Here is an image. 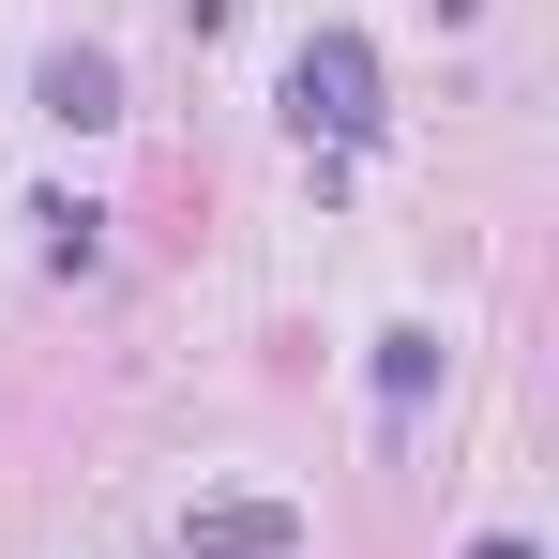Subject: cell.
<instances>
[{"label":"cell","instance_id":"cell-1","mask_svg":"<svg viewBox=\"0 0 559 559\" xmlns=\"http://www.w3.org/2000/svg\"><path fill=\"white\" fill-rule=\"evenodd\" d=\"M287 121L333 136V152L378 136V46H364V31H302V46H287Z\"/></svg>","mask_w":559,"mask_h":559},{"label":"cell","instance_id":"cell-2","mask_svg":"<svg viewBox=\"0 0 559 559\" xmlns=\"http://www.w3.org/2000/svg\"><path fill=\"white\" fill-rule=\"evenodd\" d=\"M31 106H46L61 136H106V121H121V61H106V46H46V61H31Z\"/></svg>","mask_w":559,"mask_h":559},{"label":"cell","instance_id":"cell-3","mask_svg":"<svg viewBox=\"0 0 559 559\" xmlns=\"http://www.w3.org/2000/svg\"><path fill=\"white\" fill-rule=\"evenodd\" d=\"M182 545L197 559H302V514H287V499H197Z\"/></svg>","mask_w":559,"mask_h":559},{"label":"cell","instance_id":"cell-4","mask_svg":"<svg viewBox=\"0 0 559 559\" xmlns=\"http://www.w3.org/2000/svg\"><path fill=\"white\" fill-rule=\"evenodd\" d=\"M424 393H439V333L393 318V333H378V408H424Z\"/></svg>","mask_w":559,"mask_h":559},{"label":"cell","instance_id":"cell-5","mask_svg":"<svg viewBox=\"0 0 559 559\" xmlns=\"http://www.w3.org/2000/svg\"><path fill=\"white\" fill-rule=\"evenodd\" d=\"M31 227H46L61 273H92V258H106V212H92V197H31Z\"/></svg>","mask_w":559,"mask_h":559},{"label":"cell","instance_id":"cell-6","mask_svg":"<svg viewBox=\"0 0 559 559\" xmlns=\"http://www.w3.org/2000/svg\"><path fill=\"white\" fill-rule=\"evenodd\" d=\"M468 559H545V545H530V530H484V545H468Z\"/></svg>","mask_w":559,"mask_h":559}]
</instances>
